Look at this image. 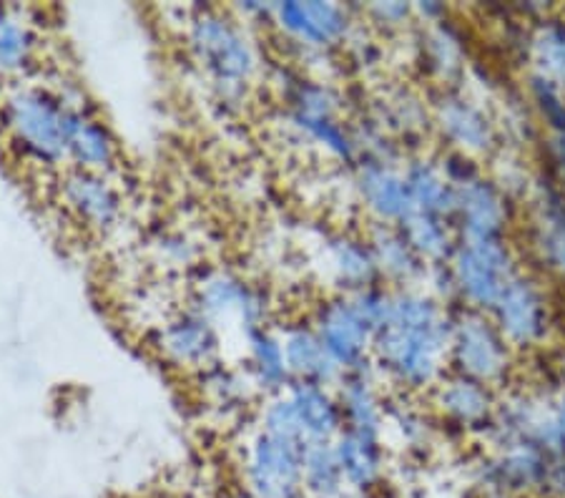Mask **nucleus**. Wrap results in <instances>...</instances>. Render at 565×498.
Listing matches in <instances>:
<instances>
[{
  "label": "nucleus",
  "mask_w": 565,
  "mask_h": 498,
  "mask_svg": "<svg viewBox=\"0 0 565 498\" xmlns=\"http://www.w3.org/2000/svg\"><path fill=\"white\" fill-rule=\"evenodd\" d=\"M452 317L430 295L392 293L385 322L375 332V358L392 383L407 391L435 388L448 373Z\"/></svg>",
  "instance_id": "f257e3e1"
},
{
  "label": "nucleus",
  "mask_w": 565,
  "mask_h": 498,
  "mask_svg": "<svg viewBox=\"0 0 565 498\" xmlns=\"http://www.w3.org/2000/svg\"><path fill=\"white\" fill-rule=\"evenodd\" d=\"M521 269V259L505 240H458L445 275L465 310L488 315Z\"/></svg>",
  "instance_id": "f03ea898"
},
{
  "label": "nucleus",
  "mask_w": 565,
  "mask_h": 498,
  "mask_svg": "<svg viewBox=\"0 0 565 498\" xmlns=\"http://www.w3.org/2000/svg\"><path fill=\"white\" fill-rule=\"evenodd\" d=\"M513 358L515 350L495 328L490 315L462 310L452 317L448 352L450 373L495 388L508 380L513 370Z\"/></svg>",
  "instance_id": "7ed1b4c3"
},
{
  "label": "nucleus",
  "mask_w": 565,
  "mask_h": 498,
  "mask_svg": "<svg viewBox=\"0 0 565 498\" xmlns=\"http://www.w3.org/2000/svg\"><path fill=\"white\" fill-rule=\"evenodd\" d=\"M73 106L41 88H23L8 102L6 119L15 141L45 165L68 157V119Z\"/></svg>",
  "instance_id": "20e7f679"
},
{
  "label": "nucleus",
  "mask_w": 565,
  "mask_h": 498,
  "mask_svg": "<svg viewBox=\"0 0 565 498\" xmlns=\"http://www.w3.org/2000/svg\"><path fill=\"white\" fill-rule=\"evenodd\" d=\"M488 315L513 350L545 346L555 328V307L548 289L525 269L505 287Z\"/></svg>",
  "instance_id": "39448f33"
},
{
  "label": "nucleus",
  "mask_w": 565,
  "mask_h": 498,
  "mask_svg": "<svg viewBox=\"0 0 565 498\" xmlns=\"http://www.w3.org/2000/svg\"><path fill=\"white\" fill-rule=\"evenodd\" d=\"M254 498H305V443L262 431L247 456Z\"/></svg>",
  "instance_id": "423d86ee"
},
{
  "label": "nucleus",
  "mask_w": 565,
  "mask_h": 498,
  "mask_svg": "<svg viewBox=\"0 0 565 498\" xmlns=\"http://www.w3.org/2000/svg\"><path fill=\"white\" fill-rule=\"evenodd\" d=\"M196 59L216 84L236 88L252 76L254 53L242 31L218 13H202L191 25Z\"/></svg>",
  "instance_id": "0eeeda50"
},
{
  "label": "nucleus",
  "mask_w": 565,
  "mask_h": 498,
  "mask_svg": "<svg viewBox=\"0 0 565 498\" xmlns=\"http://www.w3.org/2000/svg\"><path fill=\"white\" fill-rule=\"evenodd\" d=\"M513 204L498 181L476 177L455 187L452 224L458 240H505Z\"/></svg>",
  "instance_id": "6e6552de"
},
{
  "label": "nucleus",
  "mask_w": 565,
  "mask_h": 498,
  "mask_svg": "<svg viewBox=\"0 0 565 498\" xmlns=\"http://www.w3.org/2000/svg\"><path fill=\"white\" fill-rule=\"evenodd\" d=\"M435 124L450 151L465 157H488L498 147V129L490 114L460 91H443L435 102Z\"/></svg>",
  "instance_id": "1a4fd4ad"
},
{
  "label": "nucleus",
  "mask_w": 565,
  "mask_h": 498,
  "mask_svg": "<svg viewBox=\"0 0 565 498\" xmlns=\"http://www.w3.org/2000/svg\"><path fill=\"white\" fill-rule=\"evenodd\" d=\"M315 330L342 370H360L375 342V330L364 320L352 297H334L319 307Z\"/></svg>",
  "instance_id": "9d476101"
},
{
  "label": "nucleus",
  "mask_w": 565,
  "mask_h": 498,
  "mask_svg": "<svg viewBox=\"0 0 565 498\" xmlns=\"http://www.w3.org/2000/svg\"><path fill=\"white\" fill-rule=\"evenodd\" d=\"M486 494L527 496L545 491L548 481V456L535 443H508L498 446L480 468Z\"/></svg>",
  "instance_id": "9b49d317"
},
{
  "label": "nucleus",
  "mask_w": 565,
  "mask_h": 498,
  "mask_svg": "<svg viewBox=\"0 0 565 498\" xmlns=\"http://www.w3.org/2000/svg\"><path fill=\"white\" fill-rule=\"evenodd\" d=\"M433 403L445 421L462 431L490 428L495 421V388L458 373H448L433 391Z\"/></svg>",
  "instance_id": "f8f14e48"
},
{
  "label": "nucleus",
  "mask_w": 565,
  "mask_h": 498,
  "mask_svg": "<svg viewBox=\"0 0 565 498\" xmlns=\"http://www.w3.org/2000/svg\"><path fill=\"white\" fill-rule=\"evenodd\" d=\"M275 15L281 31L309 49H330L350 33L348 8L337 3H281Z\"/></svg>",
  "instance_id": "ddd939ff"
},
{
  "label": "nucleus",
  "mask_w": 565,
  "mask_h": 498,
  "mask_svg": "<svg viewBox=\"0 0 565 498\" xmlns=\"http://www.w3.org/2000/svg\"><path fill=\"white\" fill-rule=\"evenodd\" d=\"M358 189L364 206L377 216L380 224H403L415 210L405 174H399L385 161L362 165Z\"/></svg>",
  "instance_id": "4468645a"
},
{
  "label": "nucleus",
  "mask_w": 565,
  "mask_h": 498,
  "mask_svg": "<svg viewBox=\"0 0 565 498\" xmlns=\"http://www.w3.org/2000/svg\"><path fill=\"white\" fill-rule=\"evenodd\" d=\"M63 202L90 226H108L121 214V197L98 171L76 169L63 179Z\"/></svg>",
  "instance_id": "2eb2a0df"
},
{
  "label": "nucleus",
  "mask_w": 565,
  "mask_h": 498,
  "mask_svg": "<svg viewBox=\"0 0 565 498\" xmlns=\"http://www.w3.org/2000/svg\"><path fill=\"white\" fill-rule=\"evenodd\" d=\"M287 398L295 407L305 443H332L340 436L344 428L340 398H334L324 385L297 383Z\"/></svg>",
  "instance_id": "dca6fc26"
},
{
  "label": "nucleus",
  "mask_w": 565,
  "mask_h": 498,
  "mask_svg": "<svg viewBox=\"0 0 565 498\" xmlns=\"http://www.w3.org/2000/svg\"><path fill=\"white\" fill-rule=\"evenodd\" d=\"M531 250L537 265L565 285V194L555 184L537 204Z\"/></svg>",
  "instance_id": "f3484780"
},
{
  "label": "nucleus",
  "mask_w": 565,
  "mask_h": 498,
  "mask_svg": "<svg viewBox=\"0 0 565 498\" xmlns=\"http://www.w3.org/2000/svg\"><path fill=\"white\" fill-rule=\"evenodd\" d=\"M527 94L543 121V151L553 184L565 194V94L541 76L527 78Z\"/></svg>",
  "instance_id": "a211bd4d"
},
{
  "label": "nucleus",
  "mask_w": 565,
  "mask_h": 498,
  "mask_svg": "<svg viewBox=\"0 0 565 498\" xmlns=\"http://www.w3.org/2000/svg\"><path fill=\"white\" fill-rule=\"evenodd\" d=\"M334 453L342 466L344 484L354 491H370L380 481L382 466H385L380 433L342 428L340 436L334 438Z\"/></svg>",
  "instance_id": "6ab92c4d"
},
{
  "label": "nucleus",
  "mask_w": 565,
  "mask_h": 498,
  "mask_svg": "<svg viewBox=\"0 0 565 498\" xmlns=\"http://www.w3.org/2000/svg\"><path fill=\"white\" fill-rule=\"evenodd\" d=\"M281 348H285L289 375H295L299 383L330 385L340 375L342 368L327 352L315 328L299 325V328L287 330Z\"/></svg>",
  "instance_id": "aec40b11"
},
{
  "label": "nucleus",
  "mask_w": 565,
  "mask_h": 498,
  "mask_svg": "<svg viewBox=\"0 0 565 498\" xmlns=\"http://www.w3.org/2000/svg\"><path fill=\"white\" fill-rule=\"evenodd\" d=\"M163 350L181 365H204L216 356V332L202 312L179 315L161 335Z\"/></svg>",
  "instance_id": "412c9836"
},
{
  "label": "nucleus",
  "mask_w": 565,
  "mask_h": 498,
  "mask_svg": "<svg viewBox=\"0 0 565 498\" xmlns=\"http://www.w3.org/2000/svg\"><path fill=\"white\" fill-rule=\"evenodd\" d=\"M527 59L533 76H541L565 94V18L541 15L527 33Z\"/></svg>",
  "instance_id": "4be33fe9"
},
{
  "label": "nucleus",
  "mask_w": 565,
  "mask_h": 498,
  "mask_svg": "<svg viewBox=\"0 0 565 498\" xmlns=\"http://www.w3.org/2000/svg\"><path fill=\"white\" fill-rule=\"evenodd\" d=\"M405 181L413 197V212L435 214L452 222L455 214V187L443 174L440 165L427 159H417L405 171Z\"/></svg>",
  "instance_id": "5701e85b"
},
{
  "label": "nucleus",
  "mask_w": 565,
  "mask_h": 498,
  "mask_svg": "<svg viewBox=\"0 0 565 498\" xmlns=\"http://www.w3.org/2000/svg\"><path fill=\"white\" fill-rule=\"evenodd\" d=\"M68 157L78 169L102 171L114 167L116 147L102 124L90 119L81 108H73L68 119Z\"/></svg>",
  "instance_id": "b1692460"
},
{
  "label": "nucleus",
  "mask_w": 565,
  "mask_h": 498,
  "mask_svg": "<svg viewBox=\"0 0 565 498\" xmlns=\"http://www.w3.org/2000/svg\"><path fill=\"white\" fill-rule=\"evenodd\" d=\"M380 275L395 283H413L425 272V259L409 247L405 234L395 224H380L370 240Z\"/></svg>",
  "instance_id": "393cba45"
},
{
  "label": "nucleus",
  "mask_w": 565,
  "mask_h": 498,
  "mask_svg": "<svg viewBox=\"0 0 565 498\" xmlns=\"http://www.w3.org/2000/svg\"><path fill=\"white\" fill-rule=\"evenodd\" d=\"M202 307L204 315H230L236 312L247 322V332L262 328V312L264 305L257 295L252 293L247 285H242L234 277H214L209 279L202 293Z\"/></svg>",
  "instance_id": "a878e982"
},
{
  "label": "nucleus",
  "mask_w": 565,
  "mask_h": 498,
  "mask_svg": "<svg viewBox=\"0 0 565 498\" xmlns=\"http://www.w3.org/2000/svg\"><path fill=\"white\" fill-rule=\"evenodd\" d=\"M397 226L399 232L405 234L409 247H413L425 262L450 259L455 244H458L455 224L450 220H443V216L413 212Z\"/></svg>",
  "instance_id": "bb28decb"
},
{
  "label": "nucleus",
  "mask_w": 565,
  "mask_h": 498,
  "mask_svg": "<svg viewBox=\"0 0 565 498\" xmlns=\"http://www.w3.org/2000/svg\"><path fill=\"white\" fill-rule=\"evenodd\" d=\"M330 262L337 279H340L344 287H350L352 293H360V289L377 285L380 269L375 255H372L370 242L337 237L330 244Z\"/></svg>",
  "instance_id": "cd10ccee"
},
{
  "label": "nucleus",
  "mask_w": 565,
  "mask_h": 498,
  "mask_svg": "<svg viewBox=\"0 0 565 498\" xmlns=\"http://www.w3.org/2000/svg\"><path fill=\"white\" fill-rule=\"evenodd\" d=\"M344 474L337 460L334 443H307L305 446V496L340 498L344 494Z\"/></svg>",
  "instance_id": "c85d7f7f"
},
{
  "label": "nucleus",
  "mask_w": 565,
  "mask_h": 498,
  "mask_svg": "<svg viewBox=\"0 0 565 498\" xmlns=\"http://www.w3.org/2000/svg\"><path fill=\"white\" fill-rule=\"evenodd\" d=\"M342 415H344V428H358V431H382V405L377 401V393L367 375L360 370H350L348 383L342 388L340 395Z\"/></svg>",
  "instance_id": "c756f323"
},
{
  "label": "nucleus",
  "mask_w": 565,
  "mask_h": 498,
  "mask_svg": "<svg viewBox=\"0 0 565 498\" xmlns=\"http://www.w3.org/2000/svg\"><path fill=\"white\" fill-rule=\"evenodd\" d=\"M423 59L427 68L443 81H455L465 68V43L460 39V31L455 29L452 21L435 23L425 35L423 43Z\"/></svg>",
  "instance_id": "7c9ffc66"
},
{
  "label": "nucleus",
  "mask_w": 565,
  "mask_h": 498,
  "mask_svg": "<svg viewBox=\"0 0 565 498\" xmlns=\"http://www.w3.org/2000/svg\"><path fill=\"white\" fill-rule=\"evenodd\" d=\"M249 346H252V360L257 368L259 380L267 388H281L289 380V368L285 358V348L264 328H257L249 332Z\"/></svg>",
  "instance_id": "2f4dec72"
},
{
  "label": "nucleus",
  "mask_w": 565,
  "mask_h": 498,
  "mask_svg": "<svg viewBox=\"0 0 565 498\" xmlns=\"http://www.w3.org/2000/svg\"><path fill=\"white\" fill-rule=\"evenodd\" d=\"M31 31L6 8H0V68H21L31 59Z\"/></svg>",
  "instance_id": "473e14b6"
},
{
  "label": "nucleus",
  "mask_w": 565,
  "mask_h": 498,
  "mask_svg": "<svg viewBox=\"0 0 565 498\" xmlns=\"http://www.w3.org/2000/svg\"><path fill=\"white\" fill-rule=\"evenodd\" d=\"M367 13L375 18L377 23L387 25V29H399L409 21V15L415 13V8H409L405 3H377L367 8Z\"/></svg>",
  "instance_id": "72a5a7b5"
},
{
  "label": "nucleus",
  "mask_w": 565,
  "mask_h": 498,
  "mask_svg": "<svg viewBox=\"0 0 565 498\" xmlns=\"http://www.w3.org/2000/svg\"><path fill=\"white\" fill-rule=\"evenodd\" d=\"M558 385L565 391V352H563L561 360H558Z\"/></svg>",
  "instance_id": "f704fd0d"
},
{
  "label": "nucleus",
  "mask_w": 565,
  "mask_h": 498,
  "mask_svg": "<svg viewBox=\"0 0 565 498\" xmlns=\"http://www.w3.org/2000/svg\"><path fill=\"white\" fill-rule=\"evenodd\" d=\"M486 498H548L541 494H527V496H505V494H486Z\"/></svg>",
  "instance_id": "c9c22d12"
}]
</instances>
